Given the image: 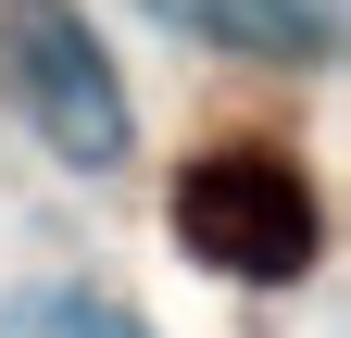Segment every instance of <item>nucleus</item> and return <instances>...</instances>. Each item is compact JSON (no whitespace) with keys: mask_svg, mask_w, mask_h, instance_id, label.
Returning a JSON list of instances; mask_svg holds the SVG:
<instances>
[{"mask_svg":"<svg viewBox=\"0 0 351 338\" xmlns=\"http://www.w3.org/2000/svg\"><path fill=\"white\" fill-rule=\"evenodd\" d=\"M151 13L189 25V38H213V51H251V63H314L339 38L326 0H151Z\"/></svg>","mask_w":351,"mask_h":338,"instance_id":"3","label":"nucleus"},{"mask_svg":"<svg viewBox=\"0 0 351 338\" xmlns=\"http://www.w3.org/2000/svg\"><path fill=\"white\" fill-rule=\"evenodd\" d=\"M25 113H38V138H51L63 163H113L125 151V88L101 75V51H88V25H63V13H38L25 25Z\"/></svg>","mask_w":351,"mask_h":338,"instance_id":"2","label":"nucleus"},{"mask_svg":"<svg viewBox=\"0 0 351 338\" xmlns=\"http://www.w3.org/2000/svg\"><path fill=\"white\" fill-rule=\"evenodd\" d=\"M0 338H151L125 301H101V288H13L0 301Z\"/></svg>","mask_w":351,"mask_h":338,"instance_id":"4","label":"nucleus"},{"mask_svg":"<svg viewBox=\"0 0 351 338\" xmlns=\"http://www.w3.org/2000/svg\"><path fill=\"white\" fill-rule=\"evenodd\" d=\"M176 238L201 250L213 276H251V288H276L314 263V188L289 176L276 151H201L189 176H176Z\"/></svg>","mask_w":351,"mask_h":338,"instance_id":"1","label":"nucleus"}]
</instances>
